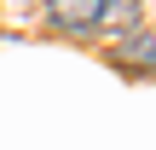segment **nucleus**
<instances>
[{"label": "nucleus", "mask_w": 156, "mask_h": 150, "mask_svg": "<svg viewBox=\"0 0 156 150\" xmlns=\"http://www.w3.org/2000/svg\"><path fill=\"white\" fill-rule=\"evenodd\" d=\"M46 23L64 29V35H87V29H98V0H52Z\"/></svg>", "instance_id": "obj_1"}, {"label": "nucleus", "mask_w": 156, "mask_h": 150, "mask_svg": "<svg viewBox=\"0 0 156 150\" xmlns=\"http://www.w3.org/2000/svg\"><path fill=\"white\" fill-rule=\"evenodd\" d=\"M116 52L122 58H133V64H145V69H156V35L139 23V29H127L122 40H116Z\"/></svg>", "instance_id": "obj_2"}, {"label": "nucleus", "mask_w": 156, "mask_h": 150, "mask_svg": "<svg viewBox=\"0 0 156 150\" xmlns=\"http://www.w3.org/2000/svg\"><path fill=\"white\" fill-rule=\"evenodd\" d=\"M98 23H110V29H122V35H127V29H139V23H145V12H139L133 0H98Z\"/></svg>", "instance_id": "obj_3"}]
</instances>
